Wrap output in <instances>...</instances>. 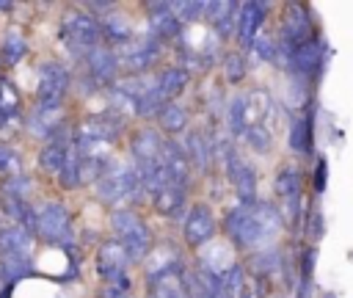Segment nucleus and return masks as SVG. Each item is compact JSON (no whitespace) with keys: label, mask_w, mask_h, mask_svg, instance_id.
<instances>
[{"label":"nucleus","mask_w":353,"mask_h":298,"mask_svg":"<svg viewBox=\"0 0 353 298\" xmlns=\"http://www.w3.org/2000/svg\"><path fill=\"white\" fill-rule=\"evenodd\" d=\"M223 226H226V237L232 240V246L248 251V248L270 240L281 229V215L268 201L237 204L234 210L226 212Z\"/></svg>","instance_id":"1"},{"label":"nucleus","mask_w":353,"mask_h":298,"mask_svg":"<svg viewBox=\"0 0 353 298\" xmlns=\"http://www.w3.org/2000/svg\"><path fill=\"white\" fill-rule=\"evenodd\" d=\"M110 223H113L116 240L127 251L130 262H141V259L149 257V251H152V232L141 221L138 212H132V210H116L110 215Z\"/></svg>","instance_id":"2"},{"label":"nucleus","mask_w":353,"mask_h":298,"mask_svg":"<svg viewBox=\"0 0 353 298\" xmlns=\"http://www.w3.org/2000/svg\"><path fill=\"white\" fill-rule=\"evenodd\" d=\"M141 179L135 166H108L105 174L97 179V196L105 204H119L132 199L135 193H141Z\"/></svg>","instance_id":"3"},{"label":"nucleus","mask_w":353,"mask_h":298,"mask_svg":"<svg viewBox=\"0 0 353 298\" xmlns=\"http://www.w3.org/2000/svg\"><path fill=\"white\" fill-rule=\"evenodd\" d=\"M63 39L74 55H88L94 47H99L102 39V25L97 17L72 11L63 17Z\"/></svg>","instance_id":"4"},{"label":"nucleus","mask_w":353,"mask_h":298,"mask_svg":"<svg viewBox=\"0 0 353 298\" xmlns=\"http://www.w3.org/2000/svg\"><path fill=\"white\" fill-rule=\"evenodd\" d=\"M312 39V14L306 6H287L284 19H281V33H279V50L290 58L301 44H306Z\"/></svg>","instance_id":"5"},{"label":"nucleus","mask_w":353,"mask_h":298,"mask_svg":"<svg viewBox=\"0 0 353 298\" xmlns=\"http://www.w3.org/2000/svg\"><path fill=\"white\" fill-rule=\"evenodd\" d=\"M69 88V74L61 63L55 61H47L41 63L39 69V110H61V102H63V94Z\"/></svg>","instance_id":"6"},{"label":"nucleus","mask_w":353,"mask_h":298,"mask_svg":"<svg viewBox=\"0 0 353 298\" xmlns=\"http://www.w3.org/2000/svg\"><path fill=\"white\" fill-rule=\"evenodd\" d=\"M36 232L47 243H66L69 240V212L58 201H47L36 210Z\"/></svg>","instance_id":"7"},{"label":"nucleus","mask_w":353,"mask_h":298,"mask_svg":"<svg viewBox=\"0 0 353 298\" xmlns=\"http://www.w3.org/2000/svg\"><path fill=\"white\" fill-rule=\"evenodd\" d=\"M223 168H226V177L232 179V185L237 188L240 204H254L256 201V179H254V171H251V166L232 146L223 149Z\"/></svg>","instance_id":"8"},{"label":"nucleus","mask_w":353,"mask_h":298,"mask_svg":"<svg viewBox=\"0 0 353 298\" xmlns=\"http://www.w3.org/2000/svg\"><path fill=\"white\" fill-rule=\"evenodd\" d=\"M157 52H160V41L152 36V39H138V41H127L119 47L116 58H119V66H124L127 72L132 74H141L143 69H149L154 61H157Z\"/></svg>","instance_id":"9"},{"label":"nucleus","mask_w":353,"mask_h":298,"mask_svg":"<svg viewBox=\"0 0 353 298\" xmlns=\"http://www.w3.org/2000/svg\"><path fill=\"white\" fill-rule=\"evenodd\" d=\"M215 235V215L207 204H193L185 215V226H182V237L188 246L193 248H204Z\"/></svg>","instance_id":"10"},{"label":"nucleus","mask_w":353,"mask_h":298,"mask_svg":"<svg viewBox=\"0 0 353 298\" xmlns=\"http://www.w3.org/2000/svg\"><path fill=\"white\" fill-rule=\"evenodd\" d=\"M276 193H279V199L284 201L287 218H290V221H298L301 204H303V179H301L298 168L284 166V168L276 174Z\"/></svg>","instance_id":"11"},{"label":"nucleus","mask_w":353,"mask_h":298,"mask_svg":"<svg viewBox=\"0 0 353 298\" xmlns=\"http://www.w3.org/2000/svg\"><path fill=\"white\" fill-rule=\"evenodd\" d=\"M127 265H130V257H127V251L121 248L119 240H105L99 246V251H97V270H99V276L108 284L124 279L127 276Z\"/></svg>","instance_id":"12"},{"label":"nucleus","mask_w":353,"mask_h":298,"mask_svg":"<svg viewBox=\"0 0 353 298\" xmlns=\"http://www.w3.org/2000/svg\"><path fill=\"white\" fill-rule=\"evenodd\" d=\"M72 143H74V135H69L66 127H61V130L44 143V149H41V155H39L41 168H44L47 174H55V177H58L61 168H63V163H66V157H69Z\"/></svg>","instance_id":"13"},{"label":"nucleus","mask_w":353,"mask_h":298,"mask_svg":"<svg viewBox=\"0 0 353 298\" xmlns=\"http://www.w3.org/2000/svg\"><path fill=\"white\" fill-rule=\"evenodd\" d=\"M265 14H268V6L262 3H240V19H237V39L243 47H251L265 25Z\"/></svg>","instance_id":"14"},{"label":"nucleus","mask_w":353,"mask_h":298,"mask_svg":"<svg viewBox=\"0 0 353 298\" xmlns=\"http://www.w3.org/2000/svg\"><path fill=\"white\" fill-rule=\"evenodd\" d=\"M149 11V28L154 33V39H176L182 30V22L176 19V14L171 11V3H146Z\"/></svg>","instance_id":"15"},{"label":"nucleus","mask_w":353,"mask_h":298,"mask_svg":"<svg viewBox=\"0 0 353 298\" xmlns=\"http://www.w3.org/2000/svg\"><path fill=\"white\" fill-rule=\"evenodd\" d=\"M85 63H88V72H91V77H94L97 83H110V80L116 77V72H119V58H116V52H113L110 47H105V44L94 47V50L85 55Z\"/></svg>","instance_id":"16"},{"label":"nucleus","mask_w":353,"mask_h":298,"mask_svg":"<svg viewBox=\"0 0 353 298\" xmlns=\"http://www.w3.org/2000/svg\"><path fill=\"white\" fill-rule=\"evenodd\" d=\"M185 86H188V72L182 66H168L154 77V91L163 105H171L176 99V94L185 91Z\"/></svg>","instance_id":"17"},{"label":"nucleus","mask_w":353,"mask_h":298,"mask_svg":"<svg viewBox=\"0 0 353 298\" xmlns=\"http://www.w3.org/2000/svg\"><path fill=\"white\" fill-rule=\"evenodd\" d=\"M185 196H188V185L185 182H176V179H168L152 199H154V210L160 215H176L185 204Z\"/></svg>","instance_id":"18"},{"label":"nucleus","mask_w":353,"mask_h":298,"mask_svg":"<svg viewBox=\"0 0 353 298\" xmlns=\"http://www.w3.org/2000/svg\"><path fill=\"white\" fill-rule=\"evenodd\" d=\"M287 61H290V66H292L295 72H301L303 77H312V74L320 69V63H323V44H320L317 39H309V41L301 44Z\"/></svg>","instance_id":"19"},{"label":"nucleus","mask_w":353,"mask_h":298,"mask_svg":"<svg viewBox=\"0 0 353 298\" xmlns=\"http://www.w3.org/2000/svg\"><path fill=\"white\" fill-rule=\"evenodd\" d=\"M182 287L188 298H218V276L196 268L182 273Z\"/></svg>","instance_id":"20"},{"label":"nucleus","mask_w":353,"mask_h":298,"mask_svg":"<svg viewBox=\"0 0 353 298\" xmlns=\"http://www.w3.org/2000/svg\"><path fill=\"white\" fill-rule=\"evenodd\" d=\"M30 243H33L30 240V232L22 229V226H17V223L0 229V254L3 257L6 254H28Z\"/></svg>","instance_id":"21"},{"label":"nucleus","mask_w":353,"mask_h":298,"mask_svg":"<svg viewBox=\"0 0 353 298\" xmlns=\"http://www.w3.org/2000/svg\"><path fill=\"white\" fill-rule=\"evenodd\" d=\"M218 298H248V284H245L240 265L218 276Z\"/></svg>","instance_id":"22"},{"label":"nucleus","mask_w":353,"mask_h":298,"mask_svg":"<svg viewBox=\"0 0 353 298\" xmlns=\"http://www.w3.org/2000/svg\"><path fill=\"white\" fill-rule=\"evenodd\" d=\"M290 149L298 152V155H309L312 152V119L309 116H298L290 127Z\"/></svg>","instance_id":"23"},{"label":"nucleus","mask_w":353,"mask_h":298,"mask_svg":"<svg viewBox=\"0 0 353 298\" xmlns=\"http://www.w3.org/2000/svg\"><path fill=\"white\" fill-rule=\"evenodd\" d=\"M149 298H188L182 287V273H168L149 281Z\"/></svg>","instance_id":"24"},{"label":"nucleus","mask_w":353,"mask_h":298,"mask_svg":"<svg viewBox=\"0 0 353 298\" xmlns=\"http://www.w3.org/2000/svg\"><path fill=\"white\" fill-rule=\"evenodd\" d=\"M188 160H190V168H199V171H207L210 168V157H212V149L204 138V132H190V141H188Z\"/></svg>","instance_id":"25"},{"label":"nucleus","mask_w":353,"mask_h":298,"mask_svg":"<svg viewBox=\"0 0 353 298\" xmlns=\"http://www.w3.org/2000/svg\"><path fill=\"white\" fill-rule=\"evenodd\" d=\"M160 127H163L165 132H182V130L188 127V110H185L182 105H176V102L165 105V108L160 110Z\"/></svg>","instance_id":"26"},{"label":"nucleus","mask_w":353,"mask_h":298,"mask_svg":"<svg viewBox=\"0 0 353 298\" xmlns=\"http://www.w3.org/2000/svg\"><path fill=\"white\" fill-rule=\"evenodd\" d=\"M99 25H102V36L110 39V41H116V44H127L132 39V30L124 22V17H105Z\"/></svg>","instance_id":"27"},{"label":"nucleus","mask_w":353,"mask_h":298,"mask_svg":"<svg viewBox=\"0 0 353 298\" xmlns=\"http://www.w3.org/2000/svg\"><path fill=\"white\" fill-rule=\"evenodd\" d=\"M63 124H58V110H39L36 108V113H33V119H30V132H36V135H55L58 130H61Z\"/></svg>","instance_id":"28"},{"label":"nucleus","mask_w":353,"mask_h":298,"mask_svg":"<svg viewBox=\"0 0 353 298\" xmlns=\"http://www.w3.org/2000/svg\"><path fill=\"white\" fill-rule=\"evenodd\" d=\"M0 270L8 281H17L30 273V259H28V254H6L0 262Z\"/></svg>","instance_id":"29"},{"label":"nucleus","mask_w":353,"mask_h":298,"mask_svg":"<svg viewBox=\"0 0 353 298\" xmlns=\"http://www.w3.org/2000/svg\"><path fill=\"white\" fill-rule=\"evenodd\" d=\"M19 110V94L8 80H0V121L11 119Z\"/></svg>","instance_id":"30"},{"label":"nucleus","mask_w":353,"mask_h":298,"mask_svg":"<svg viewBox=\"0 0 353 298\" xmlns=\"http://www.w3.org/2000/svg\"><path fill=\"white\" fill-rule=\"evenodd\" d=\"M0 52H3V61H6V63H17V61L25 55V39H22L17 30H8Z\"/></svg>","instance_id":"31"},{"label":"nucleus","mask_w":353,"mask_h":298,"mask_svg":"<svg viewBox=\"0 0 353 298\" xmlns=\"http://www.w3.org/2000/svg\"><path fill=\"white\" fill-rule=\"evenodd\" d=\"M229 124H232V132L234 135H245L248 119H245V97L243 94H237L232 99V105H229Z\"/></svg>","instance_id":"32"},{"label":"nucleus","mask_w":353,"mask_h":298,"mask_svg":"<svg viewBox=\"0 0 353 298\" xmlns=\"http://www.w3.org/2000/svg\"><path fill=\"white\" fill-rule=\"evenodd\" d=\"M0 174H6V177H19L22 174L19 155L6 143H0Z\"/></svg>","instance_id":"33"},{"label":"nucleus","mask_w":353,"mask_h":298,"mask_svg":"<svg viewBox=\"0 0 353 298\" xmlns=\"http://www.w3.org/2000/svg\"><path fill=\"white\" fill-rule=\"evenodd\" d=\"M204 6L207 3H171V11L176 14L179 22H196L204 17Z\"/></svg>","instance_id":"34"},{"label":"nucleus","mask_w":353,"mask_h":298,"mask_svg":"<svg viewBox=\"0 0 353 298\" xmlns=\"http://www.w3.org/2000/svg\"><path fill=\"white\" fill-rule=\"evenodd\" d=\"M226 74H229V80H234V83L245 74V61H243L237 52H232V55L226 58Z\"/></svg>","instance_id":"35"},{"label":"nucleus","mask_w":353,"mask_h":298,"mask_svg":"<svg viewBox=\"0 0 353 298\" xmlns=\"http://www.w3.org/2000/svg\"><path fill=\"white\" fill-rule=\"evenodd\" d=\"M256 52L262 55V58H268V61H273L276 58V52H279V44L273 41V39H268V36H256Z\"/></svg>","instance_id":"36"},{"label":"nucleus","mask_w":353,"mask_h":298,"mask_svg":"<svg viewBox=\"0 0 353 298\" xmlns=\"http://www.w3.org/2000/svg\"><path fill=\"white\" fill-rule=\"evenodd\" d=\"M314 174H317V177H314V185H317V190H323V188H325V163H323V160L317 163V171H314Z\"/></svg>","instance_id":"37"}]
</instances>
